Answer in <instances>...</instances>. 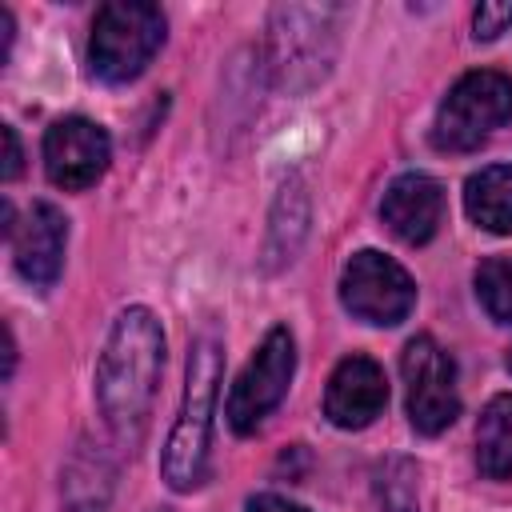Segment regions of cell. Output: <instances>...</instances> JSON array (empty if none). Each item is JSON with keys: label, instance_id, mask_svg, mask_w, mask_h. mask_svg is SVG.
I'll return each instance as SVG.
<instances>
[{"label": "cell", "instance_id": "cell-1", "mask_svg": "<svg viewBox=\"0 0 512 512\" xmlns=\"http://www.w3.org/2000/svg\"><path fill=\"white\" fill-rule=\"evenodd\" d=\"M164 368V332L156 312L148 308H124L104 340L100 364H96V404L108 424V432L120 444H140L156 384Z\"/></svg>", "mask_w": 512, "mask_h": 512}, {"label": "cell", "instance_id": "cell-2", "mask_svg": "<svg viewBox=\"0 0 512 512\" xmlns=\"http://www.w3.org/2000/svg\"><path fill=\"white\" fill-rule=\"evenodd\" d=\"M224 356L212 332L196 336L188 348V372H184V400L180 416L168 432V444L160 452V476L172 492H188L204 480L208 468V444H212V416H216V392H220Z\"/></svg>", "mask_w": 512, "mask_h": 512}, {"label": "cell", "instance_id": "cell-3", "mask_svg": "<svg viewBox=\"0 0 512 512\" xmlns=\"http://www.w3.org/2000/svg\"><path fill=\"white\" fill-rule=\"evenodd\" d=\"M164 44V12L144 0H112L96 12L88 64L104 84L136 80Z\"/></svg>", "mask_w": 512, "mask_h": 512}, {"label": "cell", "instance_id": "cell-4", "mask_svg": "<svg viewBox=\"0 0 512 512\" xmlns=\"http://www.w3.org/2000/svg\"><path fill=\"white\" fill-rule=\"evenodd\" d=\"M512 120V80L496 68L464 72L436 108L432 144L440 152H472Z\"/></svg>", "mask_w": 512, "mask_h": 512}, {"label": "cell", "instance_id": "cell-5", "mask_svg": "<svg viewBox=\"0 0 512 512\" xmlns=\"http://www.w3.org/2000/svg\"><path fill=\"white\" fill-rule=\"evenodd\" d=\"M400 376H404V400H408L412 428L424 436H440L460 416L452 356L432 336H412L400 352Z\"/></svg>", "mask_w": 512, "mask_h": 512}, {"label": "cell", "instance_id": "cell-6", "mask_svg": "<svg viewBox=\"0 0 512 512\" xmlns=\"http://www.w3.org/2000/svg\"><path fill=\"white\" fill-rule=\"evenodd\" d=\"M340 300L356 320L392 328V324L408 320V312L416 304V284L392 256L364 248L340 272Z\"/></svg>", "mask_w": 512, "mask_h": 512}, {"label": "cell", "instance_id": "cell-7", "mask_svg": "<svg viewBox=\"0 0 512 512\" xmlns=\"http://www.w3.org/2000/svg\"><path fill=\"white\" fill-rule=\"evenodd\" d=\"M296 372V344L288 328H272L260 348L252 352V360L244 364V372L236 376L232 392H228V424L232 432L248 436L264 424V416L284 400L288 384Z\"/></svg>", "mask_w": 512, "mask_h": 512}, {"label": "cell", "instance_id": "cell-8", "mask_svg": "<svg viewBox=\"0 0 512 512\" xmlns=\"http://www.w3.org/2000/svg\"><path fill=\"white\" fill-rule=\"evenodd\" d=\"M112 160L108 132L88 116H64L44 132V172L64 192L92 188Z\"/></svg>", "mask_w": 512, "mask_h": 512}, {"label": "cell", "instance_id": "cell-9", "mask_svg": "<svg viewBox=\"0 0 512 512\" xmlns=\"http://www.w3.org/2000/svg\"><path fill=\"white\" fill-rule=\"evenodd\" d=\"M12 260L16 272L32 288H52L64 268V244H68V220L56 204L40 200L24 212V220L12 228Z\"/></svg>", "mask_w": 512, "mask_h": 512}, {"label": "cell", "instance_id": "cell-10", "mask_svg": "<svg viewBox=\"0 0 512 512\" xmlns=\"http://www.w3.org/2000/svg\"><path fill=\"white\" fill-rule=\"evenodd\" d=\"M384 404H388V380L372 356H344L328 376L324 416L336 428H368L384 412Z\"/></svg>", "mask_w": 512, "mask_h": 512}, {"label": "cell", "instance_id": "cell-11", "mask_svg": "<svg viewBox=\"0 0 512 512\" xmlns=\"http://www.w3.org/2000/svg\"><path fill=\"white\" fill-rule=\"evenodd\" d=\"M388 232L404 244H428L444 220V188L424 172H404L388 184L380 200Z\"/></svg>", "mask_w": 512, "mask_h": 512}, {"label": "cell", "instance_id": "cell-12", "mask_svg": "<svg viewBox=\"0 0 512 512\" xmlns=\"http://www.w3.org/2000/svg\"><path fill=\"white\" fill-rule=\"evenodd\" d=\"M464 208L472 224H480L492 236L512 232V164H488L468 176L464 184Z\"/></svg>", "mask_w": 512, "mask_h": 512}, {"label": "cell", "instance_id": "cell-13", "mask_svg": "<svg viewBox=\"0 0 512 512\" xmlns=\"http://www.w3.org/2000/svg\"><path fill=\"white\" fill-rule=\"evenodd\" d=\"M476 464L484 476H512V396H492L476 420Z\"/></svg>", "mask_w": 512, "mask_h": 512}, {"label": "cell", "instance_id": "cell-14", "mask_svg": "<svg viewBox=\"0 0 512 512\" xmlns=\"http://www.w3.org/2000/svg\"><path fill=\"white\" fill-rule=\"evenodd\" d=\"M476 296L492 320L512 324V256H488L476 268Z\"/></svg>", "mask_w": 512, "mask_h": 512}, {"label": "cell", "instance_id": "cell-15", "mask_svg": "<svg viewBox=\"0 0 512 512\" xmlns=\"http://www.w3.org/2000/svg\"><path fill=\"white\" fill-rule=\"evenodd\" d=\"M472 28H476V40H496L500 32L512 28V4H480L472 12Z\"/></svg>", "mask_w": 512, "mask_h": 512}, {"label": "cell", "instance_id": "cell-16", "mask_svg": "<svg viewBox=\"0 0 512 512\" xmlns=\"http://www.w3.org/2000/svg\"><path fill=\"white\" fill-rule=\"evenodd\" d=\"M380 512H416L412 492H408L392 472L380 476Z\"/></svg>", "mask_w": 512, "mask_h": 512}, {"label": "cell", "instance_id": "cell-17", "mask_svg": "<svg viewBox=\"0 0 512 512\" xmlns=\"http://www.w3.org/2000/svg\"><path fill=\"white\" fill-rule=\"evenodd\" d=\"M4 168H0V176L4 180H16L20 176V136H16V128L12 124H4Z\"/></svg>", "mask_w": 512, "mask_h": 512}, {"label": "cell", "instance_id": "cell-18", "mask_svg": "<svg viewBox=\"0 0 512 512\" xmlns=\"http://www.w3.org/2000/svg\"><path fill=\"white\" fill-rule=\"evenodd\" d=\"M244 512H308V508H300V504H292V500H284V496L260 492V496H252V500L244 504Z\"/></svg>", "mask_w": 512, "mask_h": 512}, {"label": "cell", "instance_id": "cell-19", "mask_svg": "<svg viewBox=\"0 0 512 512\" xmlns=\"http://www.w3.org/2000/svg\"><path fill=\"white\" fill-rule=\"evenodd\" d=\"M508 372H512V352H508Z\"/></svg>", "mask_w": 512, "mask_h": 512}, {"label": "cell", "instance_id": "cell-20", "mask_svg": "<svg viewBox=\"0 0 512 512\" xmlns=\"http://www.w3.org/2000/svg\"><path fill=\"white\" fill-rule=\"evenodd\" d=\"M160 512H168V508H160Z\"/></svg>", "mask_w": 512, "mask_h": 512}]
</instances>
